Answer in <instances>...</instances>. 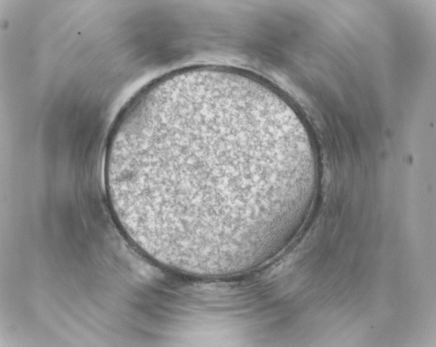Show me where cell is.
Here are the masks:
<instances>
[{"label": "cell", "instance_id": "obj_1", "mask_svg": "<svg viewBox=\"0 0 436 347\" xmlns=\"http://www.w3.org/2000/svg\"><path fill=\"white\" fill-rule=\"evenodd\" d=\"M279 145L231 111L199 109L159 117L132 134L124 180L145 232L173 241L242 238L270 215L252 168Z\"/></svg>", "mask_w": 436, "mask_h": 347}]
</instances>
